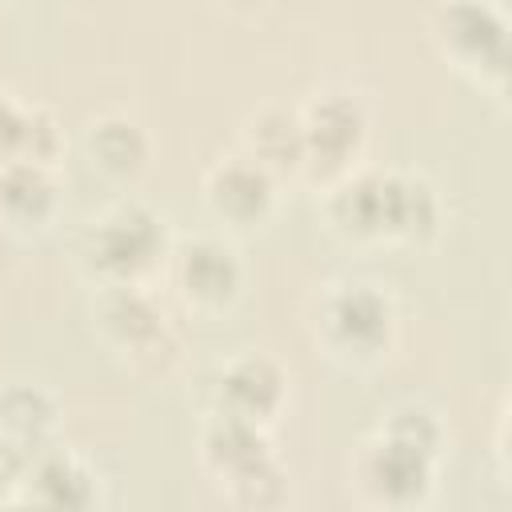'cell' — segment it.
Instances as JSON below:
<instances>
[{
	"mask_svg": "<svg viewBox=\"0 0 512 512\" xmlns=\"http://www.w3.org/2000/svg\"><path fill=\"white\" fill-rule=\"evenodd\" d=\"M328 224L348 240L420 244L440 228V196L416 172H344L328 196Z\"/></svg>",
	"mask_w": 512,
	"mask_h": 512,
	"instance_id": "1",
	"label": "cell"
},
{
	"mask_svg": "<svg viewBox=\"0 0 512 512\" xmlns=\"http://www.w3.org/2000/svg\"><path fill=\"white\" fill-rule=\"evenodd\" d=\"M80 256L104 284H140L168 256L164 220L140 200L112 204L88 220Z\"/></svg>",
	"mask_w": 512,
	"mask_h": 512,
	"instance_id": "2",
	"label": "cell"
},
{
	"mask_svg": "<svg viewBox=\"0 0 512 512\" xmlns=\"http://www.w3.org/2000/svg\"><path fill=\"white\" fill-rule=\"evenodd\" d=\"M96 324H100V336L136 372L164 376L180 352V340L168 328V316L156 308L148 292H140V284H104L96 300Z\"/></svg>",
	"mask_w": 512,
	"mask_h": 512,
	"instance_id": "3",
	"label": "cell"
},
{
	"mask_svg": "<svg viewBox=\"0 0 512 512\" xmlns=\"http://www.w3.org/2000/svg\"><path fill=\"white\" fill-rule=\"evenodd\" d=\"M396 332V308L380 284L344 280L320 304V340L356 364L380 360Z\"/></svg>",
	"mask_w": 512,
	"mask_h": 512,
	"instance_id": "4",
	"label": "cell"
},
{
	"mask_svg": "<svg viewBox=\"0 0 512 512\" xmlns=\"http://www.w3.org/2000/svg\"><path fill=\"white\" fill-rule=\"evenodd\" d=\"M432 40L436 48L476 72L480 80L500 84L508 72V20L492 0H440L432 8Z\"/></svg>",
	"mask_w": 512,
	"mask_h": 512,
	"instance_id": "5",
	"label": "cell"
},
{
	"mask_svg": "<svg viewBox=\"0 0 512 512\" xmlns=\"http://www.w3.org/2000/svg\"><path fill=\"white\" fill-rule=\"evenodd\" d=\"M296 116L304 132V168L344 176L368 140V112L360 96L328 88V92H316Z\"/></svg>",
	"mask_w": 512,
	"mask_h": 512,
	"instance_id": "6",
	"label": "cell"
},
{
	"mask_svg": "<svg viewBox=\"0 0 512 512\" xmlns=\"http://www.w3.org/2000/svg\"><path fill=\"white\" fill-rule=\"evenodd\" d=\"M356 476H360V488L376 504H392V508L424 504L432 492V476H436V452L396 440L388 432H376L360 448Z\"/></svg>",
	"mask_w": 512,
	"mask_h": 512,
	"instance_id": "7",
	"label": "cell"
},
{
	"mask_svg": "<svg viewBox=\"0 0 512 512\" xmlns=\"http://www.w3.org/2000/svg\"><path fill=\"white\" fill-rule=\"evenodd\" d=\"M212 400L216 412L268 428L288 400V376L268 352H240L220 368Z\"/></svg>",
	"mask_w": 512,
	"mask_h": 512,
	"instance_id": "8",
	"label": "cell"
},
{
	"mask_svg": "<svg viewBox=\"0 0 512 512\" xmlns=\"http://www.w3.org/2000/svg\"><path fill=\"white\" fill-rule=\"evenodd\" d=\"M172 276L180 296L192 308L220 312L240 296L244 284V264L236 248L220 236H192L172 252Z\"/></svg>",
	"mask_w": 512,
	"mask_h": 512,
	"instance_id": "9",
	"label": "cell"
},
{
	"mask_svg": "<svg viewBox=\"0 0 512 512\" xmlns=\"http://www.w3.org/2000/svg\"><path fill=\"white\" fill-rule=\"evenodd\" d=\"M204 204L216 220L252 228L268 220L276 204V176L264 172L252 156H228L204 176Z\"/></svg>",
	"mask_w": 512,
	"mask_h": 512,
	"instance_id": "10",
	"label": "cell"
},
{
	"mask_svg": "<svg viewBox=\"0 0 512 512\" xmlns=\"http://www.w3.org/2000/svg\"><path fill=\"white\" fill-rule=\"evenodd\" d=\"M12 500L40 508H88L96 504V476L80 456L44 444L32 452L28 472Z\"/></svg>",
	"mask_w": 512,
	"mask_h": 512,
	"instance_id": "11",
	"label": "cell"
},
{
	"mask_svg": "<svg viewBox=\"0 0 512 512\" xmlns=\"http://www.w3.org/2000/svg\"><path fill=\"white\" fill-rule=\"evenodd\" d=\"M60 184L52 164L0 160V220L12 228H44L56 216Z\"/></svg>",
	"mask_w": 512,
	"mask_h": 512,
	"instance_id": "12",
	"label": "cell"
},
{
	"mask_svg": "<svg viewBox=\"0 0 512 512\" xmlns=\"http://www.w3.org/2000/svg\"><path fill=\"white\" fill-rule=\"evenodd\" d=\"M268 456H272V448H268V428H260V424H248V420L212 412V420H208L204 432H200V460H204V468H208L220 484L244 476L248 468H256V464L268 460Z\"/></svg>",
	"mask_w": 512,
	"mask_h": 512,
	"instance_id": "13",
	"label": "cell"
},
{
	"mask_svg": "<svg viewBox=\"0 0 512 512\" xmlns=\"http://www.w3.org/2000/svg\"><path fill=\"white\" fill-rule=\"evenodd\" d=\"M84 148H88V160H92L104 176H112V180H132V176H140L144 164H148V152H152L148 132H144L132 116H124V112H104V116L88 120V128H84Z\"/></svg>",
	"mask_w": 512,
	"mask_h": 512,
	"instance_id": "14",
	"label": "cell"
},
{
	"mask_svg": "<svg viewBox=\"0 0 512 512\" xmlns=\"http://www.w3.org/2000/svg\"><path fill=\"white\" fill-rule=\"evenodd\" d=\"M244 156H252L272 176L304 172V132L300 116L288 108H260L244 124Z\"/></svg>",
	"mask_w": 512,
	"mask_h": 512,
	"instance_id": "15",
	"label": "cell"
},
{
	"mask_svg": "<svg viewBox=\"0 0 512 512\" xmlns=\"http://www.w3.org/2000/svg\"><path fill=\"white\" fill-rule=\"evenodd\" d=\"M56 400L40 384H8L0 392V432L20 440L24 448H44L56 432Z\"/></svg>",
	"mask_w": 512,
	"mask_h": 512,
	"instance_id": "16",
	"label": "cell"
},
{
	"mask_svg": "<svg viewBox=\"0 0 512 512\" xmlns=\"http://www.w3.org/2000/svg\"><path fill=\"white\" fill-rule=\"evenodd\" d=\"M224 488H228V500L240 504V508H276V504L288 500V476H284L276 456L260 460L256 468H248L244 476L228 480Z\"/></svg>",
	"mask_w": 512,
	"mask_h": 512,
	"instance_id": "17",
	"label": "cell"
},
{
	"mask_svg": "<svg viewBox=\"0 0 512 512\" xmlns=\"http://www.w3.org/2000/svg\"><path fill=\"white\" fill-rule=\"evenodd\" d=\"M64 148V132L56 124V116L40 104L24 108V128H20V144H16V156L12 160H36V164H56Z\"/></svg>",
	"mask_w": 512,
	"mask_h": 512,
	"instance_id": "18",
	"label": "cell"
},
{
	"mask_svg": "<svg viewBox=\"0 0 512 512\" xmlns=\"http://www.w3.org/2000/svg\"><path fill=\"white\" fill-rule=\"evenodd\" d=\"M380 432H388V436H396V440H408V444L428 448V452L440 456V440H444V432H440L436 412H428L424 404H400V408H392V412L384 416Z\"/></svg>",
	"mask_w": 512,
	"mask_h": 512,
	"instance_id": "19",
	"label": "cell"
},
{
	"mask_svg": "<svg viewBox=\"0 0 512 512\" xmlns=\"http://www.w3.org/2000/svg\"><path fill=\"white\" fill-rule=\"evenodd\" d=\"M28 460H32V448H24L8 432H0V488L4 492L12 488V496H16V488H20L24 472H28Z\"/></svg>",
	"mask_w": 512,
	"mask_h": 512,
	"instance_id": "20",
	"label": "cell"
},
{
	"mask_svg": "<svg viewBox=\"0 0 512 512\" xmlns=\"http://www.w3.org/2000/svg\"><path fill=\"white\" fill-rule=\"evenodd\" d=\"M24 108L28 104H16L8 92H0V160H12L16 156L20 128H24Z\"/></svg>",
	"mask_w": 512,
	"mask_h": 512,
	"instance_id": "21",
	"label": "cell"
},
{
	"mask_svg": "<svg viewBox=\"0 0 512 512\" xmlns=\"http://www.w3.org/2000/svg\"><path fill=\"white\" fill-rule=\"evenodd\" d=\"M220 4H228V8H236V12H248V8H256L260 0H220Z\"/></svg>",
	"mask_w": 512,
	"mask_h": 512,
	"instance_id": "22",
	"label": "cell"
}]
</instances>
